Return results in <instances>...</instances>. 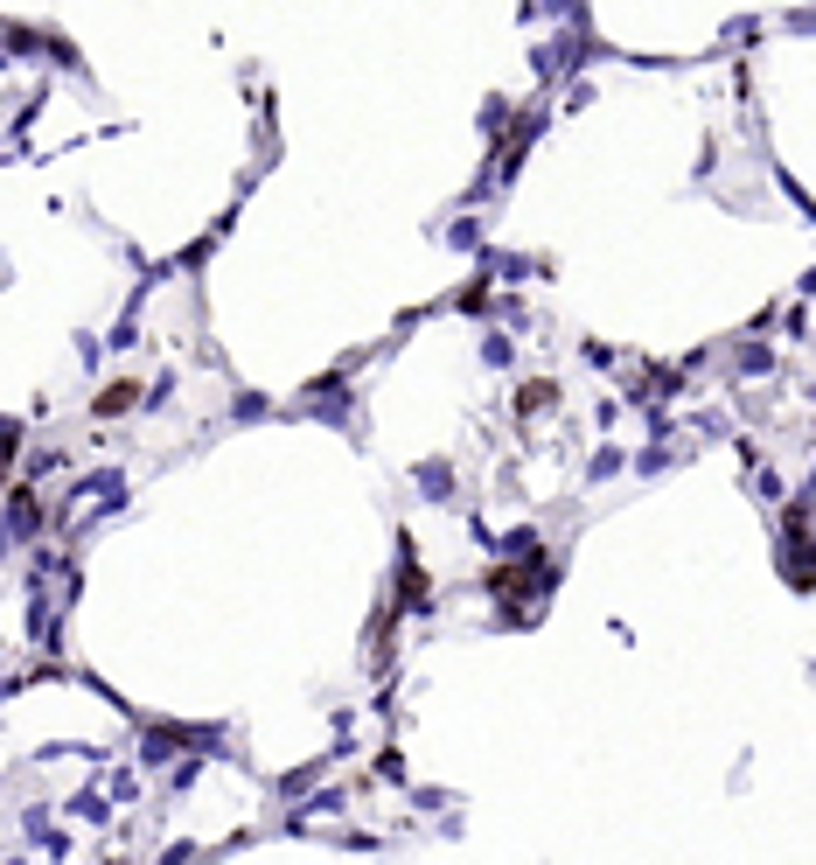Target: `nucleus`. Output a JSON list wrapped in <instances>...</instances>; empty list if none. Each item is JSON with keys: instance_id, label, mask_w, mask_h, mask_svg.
Instances as JSON below:
<instances>
[{"instance_id": "f03ea898", "label": "nucleus", "mask_w": 816, "mask_h": 865, "mask_svg": "<svg viewBox=\"0 0 816 865\" xmlns=\"http://www.w3.org/2000/svg\"><path fill=\"white\" fill-rule=\"evenodd\" d=\"M133 405H140V377H119V384H105V391L91 398L98 419H119V412H133Z\"/></svg>"}, {"instance_id": "7ed1b4c3", "label": "nucleus", "mask_w": 816, "mask_h": 865, "mask_svg": "<svg viewBox=\"0 0 816 865\" xmlns=\"http://www.w3.org/2000/svg\"><path fill=\"white\" fill-rule=\"evenodd\" d=\"M551 398H558V391H551V384H544V377H531V384H524V391H517V412H524V419H531V412H544V405H551Z\"/></svg>"}, {"instance_id": "f257e3e1", "label": "nucleus", "mask_w": 816, "mask_h": 865, "mask_svg": "<svg viewBox=\"0 0 816 865\" xmlns=\"http://www.w3.org/2000/svg\"><path fill=\"white\" fill-rule=\"evenodd\" d=\"M489 586H496V600H503L510 614H531V600L551 586V573H544V559H517V566H496Z\"/></svg>"}]
</instances>
